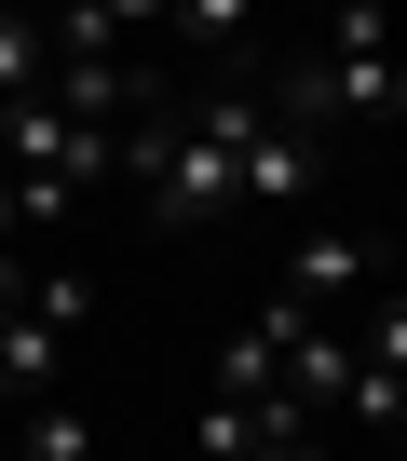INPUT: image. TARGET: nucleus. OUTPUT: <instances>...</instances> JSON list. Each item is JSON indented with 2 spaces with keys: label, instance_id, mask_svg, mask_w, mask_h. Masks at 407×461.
<instances>
[{
  "label": "nucleus",
  "instance_id": "20e7f679",
  "mask_svg": "<svg viewBox=\"0 0 407 461\" xmlns=\"http://www.w3.org/2000/svg\"><path fill=\"white\" fill-rule=\"evenodd\" d=\"M366 272H380V245L366 230H339V217H299L285 230V299L326 326V299H366Z\"/></svg>",
  "mask_w": 407,
  "mask_h": 461
},
{
  "label": "nucleus",
  "instance_id": "f03ea898",
  "mask_svg": "<svg viewBox=\"0 0 407 461\" xmlns=\"http://www.w3.org/2000/svg\"><path fill=\"white\" fill-rule=\"evenodd\" d=\"M82 312H95V285L68 272V258H41L28 272V312H0V407H55V366H68V339H82Z\"/></svg>",
  "mask_w": 407,
  "mask_h": 461
},
{
  "label": "nucleus",
  "instance_id": "f257e3e1",
  "mask_svg": "<svg viewBox=\"0 0 407 461\" xmlns=\"http://www.w3.org/2000/svg\"><path fill=\"white\" fill-rule=\"evenodd\" d=\"M272 109L312 122V136H339V122H393V109H407V41H393V14H326V28L299 41V68H285Z\"/></svg>",
  "mask_w": 407,
  "mask_h": 461
},
{
  "label": "nucleus",
  "instance_id": "39448f33",
  "mask_svg": "<svg viewBox=\"0 0 407 461\" xmlns=\"http://www.w3.org/2000/svg\"><path fill=\"white\" fill-rule=\"evenodd\" d=\"M0 245H14V258H28V230H14V176H0Z\"/></svg>",
  "mask_w": 407,
  "mask_h": 461
},
{
  "label": "nucleus",
  "instance_id": "423d86ee",
  "mask_svg": "<svg viewBox=\"0 0 407 461\" xmlns=\"http://www.w3.org/2000/svg\"><path fill=\"white\" fill-rule=\"evenodd\" d=\"M393 461H407V447H393Z\"/></svg>",
  "mask_w": 407,
  "mask_h": 461
},
{
  "label": "nucleus",
  "instance_id": "7ed1b4c3",
  "mask_svg": "<svg viewBox=\"0 0 407 461\" xmlns=\"http://www.w3.org/2000/svg\"><path fill=\"white\" fill-rule=\"evenodd\" d=\"M312 176H326V136L272 109V122L245 136V230H299V217H312Z\"/></svg>",
  "mask_w": 407,
  "mask_h": 461
}]
</instances>
